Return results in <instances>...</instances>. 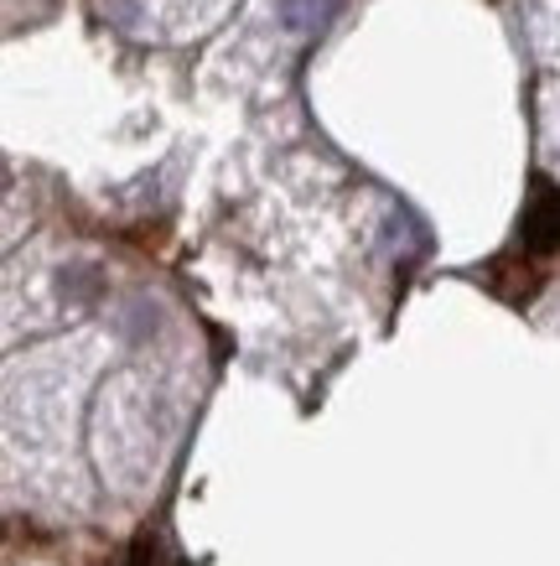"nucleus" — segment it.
I'll return each mask as SVG.
<instances>
[{
    "instance_id": "obj_1",
    "label": "nucleus",
    "mask_w": 560,
    "mask_h": 566,
    "mask_svg": "<svg viewBox=\"0 0 560 566\" xmlns=\"http://www.w3.org/2000/svg\"><path fill=\"white\" fill-rule=\"evenodd\" d=\"M275 17H281V27H290V32H311V27H323L327 0H281Z\"/></svg>"
}]
</instances>
